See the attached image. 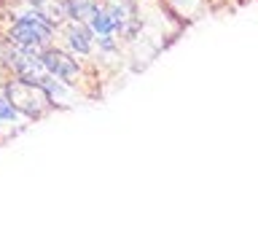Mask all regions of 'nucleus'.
Instances as JSON below:
<instances>
[{
  "mask_svg": "<svg viewBox=\"0 0 258 242\" xmlns=\"http://www.w3.org/2000/svg\"><path fill=\"white\" fill-rule=\"evenodd\" d=\"M102 3L113 16L116 35H121L124 40H132L137 30H140V14H137L135 0H102Z\"/></svg>",
  "mask_w": 258,
  "mask_h": 242,
  "instance_id": "20e7f679",
  "label": "nucleus"
},
{
  "mask_svg": "<svg viewBox=\"0 0 258 242\" xmlns=\"http://www.w3.org/2000/svg\"><path fill=\"white\" fill-rule=\"evenodd\" d=\"M38 59H40V65H43V70L48 76L59 78L64 84H73V86H78L81 78H84V73H86V68L81 65V59L76 54L68 51V48H62V46H54V43L40 48Z\"/></svg>",
  "mask_w": 258,
  "mask_h": 242,
  "instance_id": "7ed1b4c3",
  "label": "nucleus"
},
{
  "mask_svg": "<svg viewBox=\"0 0 258 242\" xmlns=\"http://www.w3.org/2000/svg\"><path fill=\"white\" fill-rule=\"evenodd\" d=\"M59 27H62V35H64V43H68V51H73L76 56H92L97 35H94V30L89 27V22L64 19Z\"/></svg>",
  "mask_w": 258,
  "mask_h": 242,
  "instance_id": "39448f33",
  "label": "nucleus"
},
{
  "mask_svg": "<svg viewBox=\"0 0 258 242\" xmlns=\"http://www.w3.org/2000/svg\"><path fill=\"white\" fill-rule=\"evenodd\" d=\"M22 116H19V110L11 105V100L6 97V92L0 89V132H3L6 127H14V129H22ZM0 143H6L3 140V135H0Z\"/></svg>",
  "mask_w": 258,
  "mask_h": 242,
  "instance_id": "6e6552de",
  "label": "nucleus"
},
{
  "mask_svg": "<svg viewBox=\"0 0 258 242\" xmlns=\"http://www.w3.org/2000/svg\"><path fill=\"white\" fill-rule=\"evenodd\" d=\"M89 27L94 30V35H116V24H113V16H110L108 8H105V3L97 6V11L92 14V19H89Z\"/></svg>",
  "mask_w": 258,
  "mask_h": 242,
  "instance_id": "0eeeda50",
  "label": "nucleus"
},
{
  "mask_svg": "<svg viewBox=\"0 0 258 242\" xmlns=\"http://www.w3.org/2000/svg\"><path fill=\"white\" fill-rule=\"evenodd\" d=\"M102 0H64V16L73 22H89Z\"/></svg>",
  "mask_w": 258,
  "mask_h": 242,
  "instance_id": "423d86ee",
  "label": "nucleus"
},
{
  "mask_svg": "<svg viewBox=\"0 0 258 242\" xmlns=\"http://www.w3.org/2000/svg\"><path fill=\"white\" fill-rule=\"evenodd\" d=\"M56 35V27L48 22V16L35 6L19 8L14 14L11 24L6 30V40L11 46L30 48V51H40L43 46H48Z\"/></svg>",
  "mask_w": 258,
  "mask_h": 242,
  "instance_id": "f257e3e1",
  "label": "nucleus"
},
{
  "mask_svg": "<svg viewBox=\"0 0 258 242\" xmlns=\"http://www.w3.org/2000/svg\"><path fill=\"white\" fill-rule=\"evenodd\" d=\"M3 92L24 121H40L54 110L51 100H48V94L43 92V86L38 81H30L22 76H6Z\"/></svg>",
  "mask_w": 258,
  "mask_h": 242,
  "instance_id": "f03ea898",
  "label": "nucleus"
}]
</instances>
